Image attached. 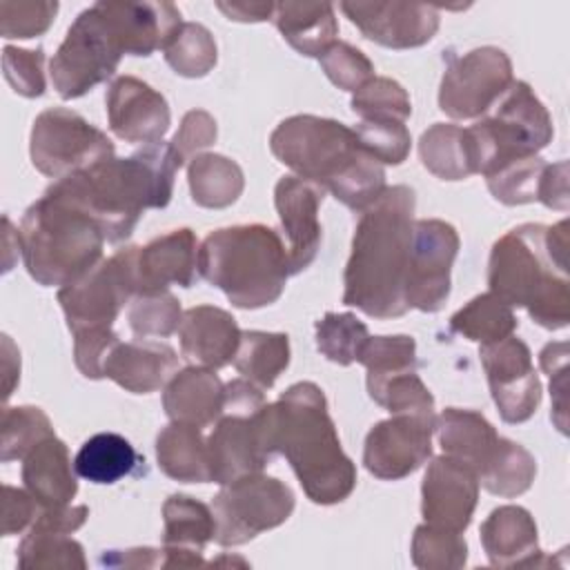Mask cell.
Listing matches in <instances>:
<instances>
[{
  "label": "cell",
  "mask_w": 570,
  "mask_h": 570,
  "mask_svg": "<svg viewBox=\"0 0 570 570\" xmlns=\"http://www.w3.org/2000/svg\"><path fill=\"white\" fill-rule=\"evenodd\" d=\"M183 167L169 142L142 145L127 158H105L47 187L49 194L87 214L107 243L131 236L145 209H163Z\"/></svg>",
  "instance_id": "cell-1"
},
{
  "label": "cell",
  "mask_w": 570,
  "mask_h": 570,
  "mask_svg": "<svg viewBox=\"0 0 570 570\" xmlns=\"http://www.w3.org/2000/svg\"><path fill=\"white\" fill-rule=\"evenodd\" d=\"M341 11L367 40L387 49L423 47L441 24L436 7L425 2H341Z\"/></svg>",
  "instance_id": "cell-18"
},
{
  "label": "cell",
  "mask_w": 570,
  "mask_h": 570,
  "mask_svg": "<svg viewBox=\"0 0 570 570\" xmlns=\"http://www.w3.org/2000/svg\"><path fill=\"white\" fill-rule=\"evenodd\" d=\"M479 501L476 472L448 454L428 463L421 483V514L425 523L465 532Z\"/></svg>",
  "instance_id": "cell-19"
},
{
  "label": "cell",
  "mask_w": 570,
  "mask_h": 570,
  "mask_svg": "<svg viewBox=\"0 0 570 570\" xmlns=\"http://www.w3.org/2000/svg\"><path fill=\"white\" fill-rule=\"evenodd\" d=\"M367 370L365 385H374L387 376L416 370V341L407 334L370 336L356 358Z\"/></svg>",
  "instance_id": "cell-43"
},
{
  "label": "cell",
  "mask_w": 570,
  "mask_h": 570,
  "mask_svg": "<svg viewBox=\"0 0 570 570\" xmlns=\"http://www.w3.org/2000/svg\"><path fill=\"white\" fill-rule=\"evenodd\" d=\"M18 238L24 267L42 287H65L102 261L100 227L47 189L22 214Z\"/></svg>",
  "instance_id": "cell-7"
},
{
  "label": "cell",
  "mask_w": 570,
  "mask_h": 570,
  "mask_svg": "<svg viewBox=\"0 0 570 570\" xmlns=\"http://www.w3.org/2000/svg\"><path fill=\"white\" fill-rule=\"evenodd\" d=\"M45 51L38 49H20L7 45L2 49V73L9 87L24 98H40L47 89L45 80Z\"/></svg>",
  "instance_id": "cell-51"
},
{
  "label": "cell",
  "mask_w": 570,
  "mask_h": 570,
  "mask_svg": "<svg viewBox=\"0 0 570 570\" xmlns=\"http://www.w3.org/2000/svg\"><path fill=\"white\" fill-rule=\"evenodd\" d=\"M434 432L443 454L468 463L476 472V479L501 445L494 425L476 410L445 407L436 416Z\"/></svg>",
  "instance_id": "cell-29"
},
{
  "label": "cell",
  "mask_w": 570,
  "mask_h": 570,
  "mask_svg": "<svg viewBox=\"0 0 570 570\" xmlns=\"http://www.w3.org/2000/svg\"><path fill=\"white\" fill-rule=\"evenodd\" d=\"M456 229L441 218H416L405 276L407 307L434 314L450 296V272L459 254Z\"/></svg>",
  "instance_id": "cell-15"
},
{
  "label": "cell",
  "mask_w": 570,
  "mask_h": 570,
  "mask_svg": "<svg viewBox=\"0 0 570 570\" xmlns=\"http://www.w3.org/2000/svg\"><path fill=\"white\" fill-rule=\"evenodd\" d=\"M519 321L508 303H503L492 292L474 296L450 318V330L468 341L488 345L512 336Z\"/></svg>",
  "instance_id": "cell-37"
},
{
  "label": "cell",
  "mask_w": 570,
  "mask_h": 570,
  "mask_svg": "<svg viewBox=\"0 0 570 570\" xmlns=\"http://www.w3.org/2000/svg\"><path fill=\"white\" fill-rule=\"evenodd\" d=\"M546 165L548 163H543L539 154L508 160L490 174H485L488 189L499 203L510 207L534 203Z\"/></svg>",
  "instance_id": "cell-45"
},
{
  "label": "cell",
  "mask_w": 570,
  "mask_h": 570,
  "mask_svg": "<svg viewBox=\"0 0 570 570\" xmlns=\"http://www.w3.org/2000/svg\"><path fill=\"white\" fill-rule=\"evenodd\" d=\"M76 474L89 483L111 485L125 476H134L145 472V456L136 452V448L116 432H98L89 436L76 459Z\"/></svg>",
  "instance_id": "cell-32"
},
{
  "label": "cell",
  "mask_w": 570,
  "mask_h": 570,
  "mask_svg": "<svg viewBox=\"0 0 570 570\" xmlns=\"http://www.w3.org/2000/svg\"><path fill=\"white\" fill-rule=\"evenodd\" d=\"M468 561L463 532H452L432 523L416 525L412 534V563L423 570H459Z\"/></svg>",
  "instance_id": "cell-44"
},
{
  "label": "cell",
  "mask_w": 570,
  "mask_h": 570,
  "mask_svg": "<svg viewBox=\"0 0 570 570\" xmlns=\"http://www.w3.org/2000/svg\"><path fill=\"white\" fill-rule=\"evenodd\" d=\"M274 452L283 454L312 503L334 505L356 488V465L343 452L323 390L312 381L289 385L267 403Z\"/></svg>",
  "instance_id": "cell-3"
},
{
  "label": "cell",
  "mask_w": 570,
  "mask_h": 570,
  "mask_svg": "<svg viewBox=\"0 0 570 570\" xmlns=\"http://www.w3.org/2000/svg\"><path fill=\"white\" fill-rule=\"evenodd\" d=\"M56 436L49 416L36 405L2 407L0 423V461L24 459L40 441Z\"/></svg>",
  "instance_id": "cell-40"
},
{
  "label": "cell",
  "mask_w": 570,
  "mask_h": 570,
  "mask_svg": "<svg viewBox=\"0 0 570 570\" xmlns=\"http://www.w3.org/2000/svg\"><path fill=\"white\" fill-rule=\"evenodd\" d=\"M163 51L165 62L183 78H203L218 60L216 40L200 22H183Z\"/></svg>",
  "instance_id": "cell-39"
},
{
  "label": "cell",
  "mask_w": 570,
  "mask_h": 570,
  "mask_svg": "<svg viewBox=\"0 0 570 570\" xmlns=\"http://www.w3.org/2000/svg\"><path fill=\"white\" fill-rule=\"evenodd\" d=\"M240 327L236 318L216 305H196L183 312L178 327L180 352L191 365L220 370L232 363Z\"/></svg>",
  "instance_id": "cell-25"
},
{
  "label": "cell",
  "mask_w": 570,
  "mask_h": 570,
  "mask_svg": "<svg viewBox=\"0 0 570 570\" xmlns=\"http://www.w3.org/2000/svg\"><path fill=\"white\" fill-rule=\"evenodd\" d=\"M358 145L381 165H401L410 156V131L396 120H361L354 127Z\"/></svg>",
  "instance_id": "cell-49"
},
{
  "label": "cell",
  "mask_w": 570,
  "mask_h": 570,
  "mask_svg": "<svg viewBox=\"0 0 570 570\" xmlns=\"http://www.w3.org/2000/svg\"><path fill=\"white\" fill-rule=\"evenodd\" d=\"M111 22L116 24L127 56H151L165 49L178 27L180 11L171 2H102Z\"/></svg>",
  "instance_id": "cell-27"
},
{
  "label": "cell",
  "mask_w": 570,
  "mask_h": 570,
  "mask_svg": "<svg viewBox=\"0 0 570 570\" xmlns=\"http://www.w3.org/2000/svg\"><path fill=\"white\" fill-rule=\"evenodd\" d=\"M156 461L158 468L174 481L180 483H209V456L207 441L200 428L189 423L171 421L156 436Z\"/></svg>",
  "instance_id": "cell-33"
},
{
  "label": "cell",
  "mask_w": 570,
  "mask_h": 570,
  "mask_svg": "<svg viewBox=\"0 0 570 570\" xmlns=\"http://www.w3.org/2000/svg\"><path fill=\"white\" fill-rule=\"evenodd\" d=\"M350 107L361 120L405 122L412 114V102L403 85L385 76H374L367 85L354 91Z\"/></svg>",
  "instance_id": "cell-46"
},
{
  "label": "cell",
  "mask_w": 570,
  "mask_h": 570,
  "mask_svg": "<svg viewBox=\"0 0 570 570\" xmlns=\"http://www.w3.org/2000/svg\"><path fill=\"white\" fill-rule=\"evenodd\" d=\"M198 238L189 227L167 232L138 247V294L165 292L169 285L191 287L198 274Z\"/></svg>",
  "instance_id": "cell-22"
},
{
  "label": "cell",
  "mask_w": 570,
  "mask_h": 570,
  "mask_svg": "<svg viewBox=\"0 0 570 570\" xmlns=\"http://www.w3.org/2000/svg\"><path fill=\"white\" fill-rule=\"evenodd\" d=\"M118 343V334L111 327H94L73 334V363L85 379H105L102 365L109 350Z\"/></svg>",
  "instance_id": "cell-53"
},
{
  "label": "cell",
  "mask_w": 570,
  "mask_h": 570,
  "mask_svg": "<svg viewBox=\"0 0 570 570\" xmlns=\"http://www.w3.org/2000/svg\"><path fill=\"white\" fill-rule=\"evenodd\" d=\"M138 245H129L96 263L87 274L58 289L71 334L94 327H111L125 303L138 294L136 283Z\"/></svg>",
  "instance_id": "cell-12"
},
{
  "label": "cell",
  "mask_w": 570,
  "mask_h": 570,
  "mask_svg": "<svg viewBox=\"0 0 570 570\" xmlns=\"http://www.w3.org/2000/svg\"><path fill=\"white\" fill-rule=\"evenodd\" d=\"M367 394L374 403L390 410V414L436 416L434 414V396L425 387V383L421 381L416 370L387 376V379L370 385Z\"/></svg>",
  "instance_id": "cell-47"
},
{
  "label": "cell",
  "mask_w": 570,
  "mask_h": 570,
  "mask_svg": "<svg viewBox=\"0 0 570 570\" xmlns=\"http://www.w3.org/2000/svg\"><path fill=\"white\" fill-rule=\"evenodd\" d=\"M105 105L111 134L125 142H158L171 122L165 96L134 76L114 78Z\"/></svg>",
  "instance_id": "cell-21"
},
{
  "label": "cell",
  "mask_w": 570,
  "mask_h": 570,
  "mask_svg": "<svg viewBox=\"0 0 570 570\" xmlns=\"http://www.w3.org/2000/svg\"><path fill=\"white\" fill-rule=\"evenodd\" d=\"M436 416L392 414L370 428L363 445L365 470L381 481H399L432 456Z\"/></svg>",
  "instance_id": "cell-16"
},
{
  "label": "cell",
  "mask_w": 570,
  "mask_h": 570,
  "mask_svg": "<svg viewBox=\"0 0 570 570\" xmlns=\"http://www.w3.org/2000/svg\"><path fill=\"white\" fill-rule=\"evenodd\" d=\"M314 332L318 352L336 365H352L370 338L367 325L350 312L323 314V318L314 323Z\"/></svg>",
  "instance_id": "cell-42"
},
{
  "label": "cell",
  "mask_w": 570,
  "mask_h": 570,
  "mask_svg": "<svg viewBox=\"0 0 570 570\" xmlns=\"http://www.w3.org/2000/svg\"><path fill=\"white\" fill-rule=\"evenodd\" d=\"M127 53L102 0L78 13L49 62L51 85L62 100H73L105 82Z\"/></svg>",
  "instance_id": "cell-10"
},
{
  "label": "cell",
  "mask_w": 570,
  "mask_h": 570,
  "mask_svg": "<svg viewBox=\"0 0 570 570\" xmlns=\"http://www.w3.org/2000/svg\"><path fill=\"white\" fill-rule=\"evenodd\" d=\"M58 13V2H0V33L2 38H36L42 36Z\"/></svg>",
  "instance_id": "cell-52"
},
{
  "label": "cell",
  "mask_w": 570,
  "mask_h": 570,
  "mask_svg": "<svg viewBox=\"0 0 570 570\" xmlns=\"http://www.w3.org/2000/svg\"><path fill=\"white\" fill-rule=\"evenodd\" d=\"M187 183L191 200L205 209H225L238 200L245 189L240 165L220 154H198L189 160Z\"/></svg>",
  "instance_id": "cell-34"
},
{
  "label": "cell",
  "mask_w": 570,
  "mask_h": 570,
  "mask_svg": "<svg viewBox=\"0 0 570 570\" xmlns=\"http://www.w3.org/2000/svg\"><path fill=\"white\" fill-rule=\"evenodd\" d=\"M537 200L550 209L568 212L570 191H568V160L546 165L537 191Z\"/></svg>",
  "instance_id": "cell-58"
},
{
  "label": "cell",
  "mask_w": 570,
  "mask_h": 570,
  "mask_svg": "<svg viewBox=\"0 0 570 570\" xmlns=\"http://www.w3.org/2000/svg\"><path fill=\"white\" fill-rule=\"evenodd\" d=\"M98 566L107 568H165V550L163 548H127V550H105L98 557Z\"/></svg>",
  "instance_id": "cell-59"
},
{
  "label": "cell",
  "mask_w": 570,
  "mask_h": 570,
  "mask_svg": "<svg viewBox=\"0 0 570 570\" xmlns=\"http://www.w3.org/2000/svg\"><path fill=\"white\" fill-rule=\"evenodd\" d=\"M205 441L214 483L227 485L245 474L263 472L276 454L263 390L247 379L225 383L223 414Z\"/></svg>",
  "instance_id": "cell-8"
},
{
  "label": "cell",
  "mask_w": 570,
  "mask_h": 570,
  "mask_svg": "<svg viewBox=\"0 0 570 570\" xmlns=\"http://www.w3.org/2000/svg\"><path fill=\"white\" fill-rule=\"evenodd\" d=\"M283 40L307 58H321L338 36L332 2H276L272 16Z\"/></svg>",
  "instance_id": "cell-31"
},
{
  "label": "cell",
  "mask_w": 570,
  "mask_h": 570,
  "mask_svg": "<svg viewBox=\"0 0 570 570\" xmlns=\"http://www.w3.org/2000/svg\"><path fill=\"white\" fill-rule=\"evenodd\" d=\"M225 405V383L216 370L189 365L165 385L163 407L171 421L205 428L218 421Z\"/></svg>",
  "instance_id": "cell-28"
},
{
  "label": "cell",
  "mask_w": 570,
  "mask_h": 570,
  "mask_svg": "<svg viewBox=\"0 0 570 570\" xmlns=\"http://www.w3.org/2000/svg\"><path fill=\"white\" fill-rule=\"evenodd\" d=\"M416 194L392 185L358 212L352 254L343 274V303L372 318H399L405 303V276L414 227Z\"/></svg>",
  "instance_id": "cell-2"
},
{
  "label": "cell",
  "mask_w": 570,
  "mask_h": 570,
  "mask_svg": "<svg viewBox=\"0 0 570 570\" xmlns=\"http://www.w3.org/2000/svg\"><path fill=\"white\" fill-rule=\"evenodd\" d=\"M492 401L505 423L528 421L541 403V381L532 365L530 347L517 338L479 347Z\"/></svg>",
  "instance_id": "cell-17"
},
{
  "label": "cell",
  "mask_w": 570,
  "mask_h": 570,
  "mask_svg": "<svg viewBox=\"0 0 570 570\" xmlns=\"http://www.w3.org/2000/svg\"><path fill=\"white\" fill-rule=\"evenodd\" d=\"M22 483L40 505H62L78 494L69 448L58 436L40 441L22 459Z\"/></svg>",
  "instance_id": "cell-30"
},
{
  "label": "cell",
  "mask_w": 570,
  "mask_h": 570,
  "mask_svg": "<svg viewBox=\"0 0 570 570\" xmlns=\"http://www.w3.org/2000/svg\"><path fill=\"white\" fill-rule=\"evenodd\" d=\"M198 274L234 307L272 305L289 276L283 236L261 223L214 229L198 247Z\"/></svg>",
  "instance_id": "cell-6"
},
{
  "label": "cell",
  "mask_w": 570,
  "mask_h": 570,
  "mask_svg": "<svg viewBox=\"0 0 570 570\" xmlns=\"http://www.w3.org/2000/svg\"><path fill=\"white\" fill-rule=\"evenodd\" d=\"M512 80V62L499 47L485 45L463 56L448 51L439 87V109L454 120L481 118Z\"/></svg>",
  "instance_id": "cell-14"
},
{
  "label": "cell",
  "mask_w": 570,
  "mask_h": 570,
  "mask_svg": "<svg viewBox=\"0 0 570 570\" xmlns=\"http://www.w3.org/2000/svg\"><path fill=\"white\" fill-rule=\"evenodd\" d=\"M89 517V508L87 505H40L36 521L31 523V528L38 530H51V532H65L71 534L78 528L85 525Z\"/></svg>",
  "instance_id": "cell-57"
},
{
  "label": "cell",
  "mask_w": 570,
  "mask_h": 570,
  "mask_svg": "<svg viewBox=\"0 0 570 570\" xmlns=\"http://www.w3.org/2000/svg\"><path fill=\"white\" fill-rule=\"evenodd\" d=\"M419 156L423 167L441 180H463L474 171L468 131L452 122H434L421 134Z\"/></svg>",
  "instance_id": "cell-36"
},
{
  "label": "cell",
  "mask_w": 570,
  "mask_h": 570,
  "mask_svg": "<svg viewBox=\"0 0 570 570\" xmlns=\"http://www.w3.org/2000/svg\"><path fill=\"white\" fill-rule=\"evenodd\" d=\"M216 136H218V127L214 116L205 109H191L183 116L180 127L174 134L169 145L174 154L180 158V163L185 165V160H191L194 156H198L200 149L214 145Z\"/></svg>",
  "instance_id": "cell-54"
},
{
  "label": "cell",
  "mask_w": 570,
  "mask_h": 570,
  "mask_svg": "<svg viewBox=\"0 0 570 570\" xmlns=\"http://www.w3.org/2000/svg\"><path fill=\"white\" fill-rule=\"evenodd\" d=\"M178 372V354L167 343L129 341L116 343L102 365L105 379L131 394H149L167 385Z\"/></svg>",
  "instance_id": "cell-26"
},
{
  "label": "cell",
  "mask_w": 570,
  "mask_h": 570,
  "mask_svg": "<svg viewBox=\"0 0 570 570\" xmlns=\"http://www.w3.org/2000/svg\"><path fill=\"white\" fill-rule=\"evenodd\" d=\"M537 476L534 456L519 443L501 436V445L488 468L479 474V485L490 494L512 499L530 490Z\"/></svg>",
  "instance_id": "cell-38"
},
{
  "label": "cell",
  "mask_w": 570,
  "mask_h": 570,
  "mask_svg": "<svg viewBox=\"0 0 570 570\" xmlns=\"http://www.w3.org/2000/svg\"><path fill=\"white\" fill-rule=\"evenodd\" d=\"M296 499L289 485L263 472L245 474L212 499L216 521L214 541L223 548H234L252 541L265 530L278 528L294 512Z\"/></svg>",
  "instance_id": "cell-11"
},
{
  "label": "cell",
  "mask_w": 570,
  "mask_h": 570,
  "mask_svg": "<svg viewBox=\"0 0 570 570\" xmlns=\"http://www.w3.org/2000/svg\"><path fill=\"white\" fill-rule=\"evenodd\" d=\"M218 11L234 22H263L272 20L274 2H216Z\"/></svg>",
  "instance_id": "cell-60"
},
{
  "label": "cell",
  "mask_w": 570,
  "mask_h": 570,
  "mask_svg": "<svg viewBox=\"0 0 570 570\" xmlns=\"http://www.w3.org/2000/svg\"><path fill=\"white\" fill-rule=\"evenodd\" d=\"M321 69L330 78L332 85H336L343 91H358L363 85H367L374 78V65L372 60L356 49L350 42L336 40L321 58Z\"/></svg>",
  "instance_id": "cell-50"
},
{
  "label": "cell",
  "mask_w": 570,
  "mask_h": 570,
  "mask_svg": "<svg viewBox=\"0 0 570 570\" xmlns=\"http://www.w3.org/2000/svg\"><path fill=\"white\" fill-rule=\"evenodd\" d=\"M269 149L298 178L316 183L345 207L361 212L385 189V169L347 125L334 118L296 114L276 125Z\"/></svg>",
  "instance_id": "cell-5"
},
{
  "label": "cell",
  "mask_w": 570,
  "mask_h": 570,
  "mask_svg": "<svg viewBox=\"0 0 570 570\" xmlns=\"http://www.w3.org/2000/svg\"><path fill=\"white\" fill-rule=\"evenodd\" d=\"M325 189L298 176H283L274 187V205L287 249L289 276L307 269L321 249L318 209Z\"/></svg>",
  "instance_id": "cell-20"
},
{
  "label": "cell",
  "mask_w": 570,
  "mask_h": 570,
  "mask_svg": "<svg viewBox=\"0 0 570 570\" xmlns=\"http://www.w3.org/2000/svg\"><path fill=\"white\" fill-rule=\"evenodd\" d=\"M4 501H2V537L20 534L24 528H29L40 510V503L33 499V494L24 488L2 485Z\"/></svg>",
  "instance_id": "cell-56"
},
{
  "label": "cell",
  "mask_w": 570,
  "mask_h": 570,
  "mask_svg": "<svg viewBox=\"0 0 570 570\" xmlns=\"http://www.w3.org/2000/svg\"><path fill=\"white\" fill-rule=\"evenodd\" d=\"M541 370L550 376V392H552V414L550 419L557 423V428L566 434L568 421H566V392H568V343L557 341L548 343L541 354Z\"/></svg>",
  "instance_id": "cell-55"
},
{
  "label": "cell",
  "mask_w": 570,
  "mask_h": 570,
  "mask_svg": "<svg viewBox=\"0 0 570 570\" xmlns=\"http://www.w3.org/2000/svg\"><path fill=\"white\" fill-rule=\"evenodd\" d=\"M129 327L136 336L149 338V336H171L178 332L183 321V309L178 298L165 289L154 294H138L129 303Z\"/></svg>",
  "instance_id": "cell-48"
},
{
  "label": "cell",
  "mask_w": 570,
  "mask_h": 570,
  "mask_svg": "<svg viewBox=\"0 0 570 570\" xmlns=\"http://www.w3.org/2000/svg\"><path fill=\"white\" fill-rule=\"evenodd\" d=\"M568 218L546 227L523 223L505 232L490 252L488 287L510 307H525L546 330L570 321Z\"/></svg>",
  "instance_id": "cell-4"
},
{
  "label": "cell",
  "mask_w": 570,
  "mask_h": 570,
  "mask_svg": "<svg viewBox=\"0 0 570 570\" xmlns=\"http://www.w3.org/2000/svg\"><path fill=\"white\" fill-rule=\"evenodd\" d=\"M2 374H4V401L11 396L16 383L20 381V352L11 343V338L2 336Z\"/></svg>",
  "instance_id": "cell-61"
},
{
  "label": "cell",
  "mask_w": 570,
  "mask_h": 570,
  "mask_svg": "<svg viewBox=\"0 0 570 570\" xmlns=\"http://www.w3.org/2000/svg\"><path fill=\"white\" fill-rule=\"evenodd\" d=\"M481 546L497 568H539L550 559L539 550L532 514L521 505H499L481 523Z\"/></svg>",
  "instance_id": "cell-23"
},
{
  "label": "cell",
  "mask_w": 570,
  "mask_h": 570,
  "mask_svg": "<svg viewBox=\"0 0 570 570\" xmlns=\"http://www.w3.org/2000/svg\"><path fill=\"white\" fill-rule=\"evenodd\" d=\"M465 131L474 171L485 176L508 160L537 156L552 140L554 127L532 87L512 80L501 98Z\"/></svg>",
  "instance_id": "cell-9"
},
{
  "label": "cell",
  "mask_w": 570,
  "mask_h": 570,
  "mask_svg": "<svg viewBox=\"0 0 570 570\" xmlns=\"http://www.w3.org/2000/svg\"><path fill=\"white\" fill-rule=\"evenodd\" d=\"M116 151L114 142L80 114L53 107L36 116L29 136L31 165L47 178H65Z\"/></svg>",
  "instance_id": "cell-13"
},
{
  "label": "cell",
  "mask_w": 570,
  "mask_h": 570,
  "mask_svg": "<svg viewBox=\"0 0 570 570\" xmlns=\"http://www.w3.org/2000/svg\"><path fill=\"white\" fill-rule=\"evenodd\" d=\"M212 508L187 494H171L163 503L165 568L203 566V550L214 539Z\"/></svg>",
  "instance_id": "cell-24"
},
{
  "label": "cell",
  "mask_w": 570,
  "mask_h": 570,
  "mask_svg": "<svg viewBox=\"0 0 570 570\" xmlns=\"http://www.w3.org/2000/svg\"><path fill=\"white\" fill-rule=\"evenodd\" d=\"M232 365L243 379L261 390H269L289 365V336L283 332L245 330L240 332Z\"/></svg>",
  "instance_id": "cell-35"
},
{
  "label": "cell",
  "mask_w": 570,
  "mask_h": 570,
  "mask_svg": "<svg viewBox=\"0 0 570 570\" xmlns=\"http://www.w3.org/2000/svg\"><path fill=\"white\" fill-rule=\"evenodd\" d=\"M18 566L31 568H87L82 546L65 532L29 528V534L18 546Z\"/></svg>",
  "instance_id": "cell-41"
}]
</instances>
